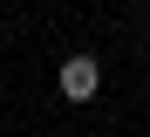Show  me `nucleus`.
<instances>
[{"label": "nucleus", "mask_w": 150, "mask_h": 137, "mask_svg": "<svg viewBox=\"0 0 150 137\" xmlns=\"http://www.w3.org/2000/svg\"><path fill=\"white\" fill-rule=\"evenodd\" d=\"M96 82H103V69H96L89 55H68V62H62V96H68V103H89Z\"/></svg>", "instance_id": "1"}]
</instances>
